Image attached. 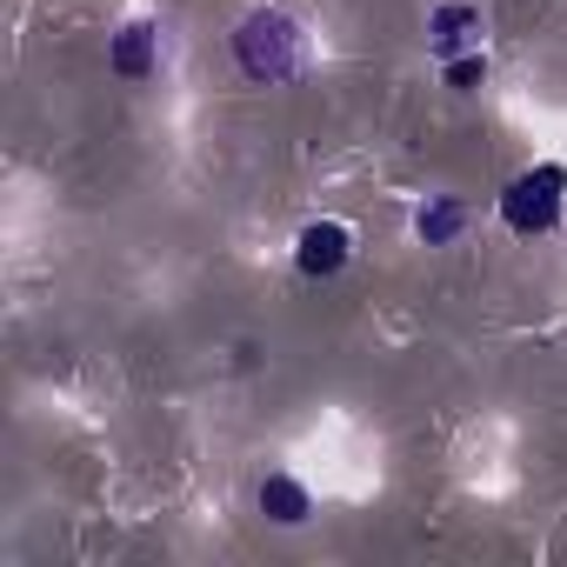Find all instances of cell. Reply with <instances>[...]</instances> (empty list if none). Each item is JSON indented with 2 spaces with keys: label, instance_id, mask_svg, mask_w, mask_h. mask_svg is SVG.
Listing matches in <instances>:
<instances>
[{
  "label": "cell",
  "instance_id": "3957f363",
  "mask_svg": "<svg viewBox=\"0 0 567 567\" xmlns=\"http://www.w3.org/2000/svg\"><path fill=\"white\" fill-rule=\"evenodd\" d=\"M348 260H354V234H348L341 220H308V227L295 234V267H301L308 280H334Z\"/></svg>",
  "mask_w": 567,
  "mask_h": 567
},
{
  "label": "cell",
  "instance_id": "5b68a950",
  "mask_svg": "<svg viewBox=\"0 0 567 567\" xmlns=\"http://www.w3.org/2000/svg\"><path fill=\"white\" fill-rule=\"evenodd\" d=\"M254 507H260V520H274V527H308V520H315V494H308V481H295V474H260Z\"/></svg>",
  "mask_w": 567,
  "mask_h": 567
},
{
  "label": "cell",
  "instance_id": "7a4b0ae2",
  "mask_svg": "<svg viewBox=\"0 0 567 567\" xmlns=\"http://www.w3.org/2000/svg\"><path fill=\"white\" fill-rule=\"evenodd\" d=\"M560 214H567V167L560 161H540V167H527L501 187V227L520 234V240L554 234Z\"/></svg>",
  "mask_w": 567,
  "mask_h": 567
},
{
  "label": "cell",
  "instance_id": "8992f818",
  "mask_svg": "<svg viewBox=\"0 0 567 567\" xmlns=\"http://www.w3.org/2000/svg\"><path fill=\"white\" fill-rule=\"evenodd\" d=\"M107 68H114L121 81H154V68H161V28H154V21H127V28L107 41Z\"/></svg>",
  "mask_w": 567,
  "mask_h": 567
},
{
  "label": "cell",
  "instance_id": "ba28073f",
  "mask_svg": "<svg viewBox=\"0 0 567 567\" xmlns=\"http://www.w3.org/2000/svg\"><path fill=\"white\" fill-rule=\"evenodd\" d=\"M441 74H447L454 94H474V87L487 81V54H481V48H474V54H454V61H441Z\"/></svg>",
  "mask_w": 567,
  "mask_h": 567
},
{
  "label": "cell",
  "instance_id": "52a82bcc",
  "mask_svg": "<svg viewBox=\"0 0 567 567\" xmlns=\"http://www.w3.org/2000/svg\"><path fill=\"white\" fill-rule=\"evenodd\" d=\"M461 227H467V207H461V200H447V194H427V200L414 207V234H421L427 247H454V240H461Z\"/></svg>",
  "mask_w": 567,
  "mask_h": 567
},
{
  "label": "cell",
  "instance_id": "277c9868",
  "mask_svg": "<svg viewBox=\"0 0 567 567\" xmlns=\"http://www.w3.org/2000/svg\"><path fill=\"white\" fill-rule=\"evenodd\" d=\"M481 48V14L474 0H441L434 21H427V54L434 61H454V54H474Z\"/></svg>",
  "mask_w": 567,
  "mask_h": 567
},
{
  "label": "cell",
  "instance_id": "6da1fadb",
  "mask_svg": "<svg viewBox=\"0 0 567 567\" xmlns=\"http://www.w3.org/2000/svg\"><path fill=\"white\" fill-rule=\"evenodd\" d=\"M234 61L254 87H280V81H295L308 68V34L280 14V8H254L240 28H234Z\"/></svg>",
  "mask_w": 567,
  "mask_h": 567
}]
</instances>
